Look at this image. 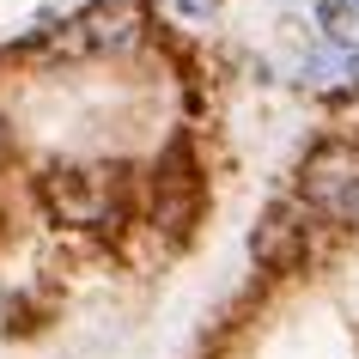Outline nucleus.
<instances>
[{
	"label": "nucleus",
	"instance_id": "7ed1b4c3",
	"mask_svg": "<svg viewBox=\"0 0 359 359\" xmlns=\"http://www.w3.org/2000/svg\"><path fill=\"white\" fill-rule=\"evenodd\" d=\"M177 13H189V19H213V0H177Z\"/></svg>",
	"mask_w": 359,
	"mask_h": 359
},
{
	"label": "nucleus",
	"instance_id": "f03ea898",
	"mask_svg": "<svg viewBox=\"0 0 359 359\" xmlns=\"http://www.w3.org/2000/svg\"><path fill=\"white\" fill-rule=\"evenodd\" d=\"M292 244H299V226H292V213H268L262 226H256V262L262 268H286L292 262Z\"/></svg>",
	"mask_w": 359,
	"mask_h": 359
},
{
	"label": "nucleus",
	"instance_id": "f257e3e1",
	"mask_svg": "<svg viewBox=\"0 0 359 359\" xmlns=\"http://www.w3.org/2000/svg\"><path fill=\"white\" fill-rule=\"evenodd\" d=\"M299 195L317 219H335V226H353L359 208V147L347 140H329L299 165Z\"/></svg>",
	"mask_w": 359,
	"mask_h": 359
},
{
	"label": "nucleus",
	"instance_id": "20e7f679",
	"mask_svg": "<svg viewBox=\"0 0 359 359\" xmlns=\"http://www.w3.org/2000/svg\"><path fill=\"white\" fill-rule=\"evenodd\" d=\"M347 19H353V31H359V0H347Z\"/></svg>",
	"mask_w": 359,
	"mask_h": 359
}]
</instances>
